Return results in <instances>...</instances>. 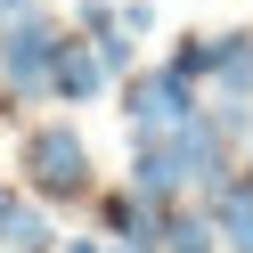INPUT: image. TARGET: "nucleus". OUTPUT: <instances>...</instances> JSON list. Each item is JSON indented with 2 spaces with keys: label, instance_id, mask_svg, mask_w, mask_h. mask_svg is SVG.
Segmentation results:
<instances>
[{
  "label": "nucleus",
  "instance_id": "f257e3e1",
  "mask_svg": "<svg viewBox=\"0 0 253 253\" xmlns=\"http://www.w3.org/2000/svg\"><path fill=\"white\" fill-rule=\"evenodd\" d=\"M17 171L33 188V204H82L90 196V147L74 123H33L17 139Z\"/></svg>",
  "mask_w": 253,
  "mask_h": 253
},
{
  "label": "nucleus",
  "instance_id": "f03ea898",
  "mask_svg": "<svg viewBox=\"0 0 253 253\" xmlns=\"http://www.w3.org/2000/svg\"><path fill=\"white\" fill-rule=\"evenodd\" d=\"M196 115H204V90L188 82V74H171V66H139L131 82H123V123H131V139H171Z\"/></svg>",
  "mask_w": 253,
  "mask_h": 253
},
{
  "label": "nucleus",
  "instance_id": "7ed1b4c3",
  "mask_svg": "<svg viewBox=\"0 0 253 253\" xmlns=\"http://www.w3.org/2000/svg\"><path fill=\"white\" fill-rule=\"evenodd\" d=\"M66 41L74 33L57 17H41V8H33V17H8V25H0V90H17V98H25V90H49Z\"/></svg>",
  "mask_w": 253,
  "mask_h": 253
},
{
  "label": "nucleus",
  "instance_id": "20e7f679",
  "mask_svg": "<svg viewBox=\"0 0 253 253\" xmlns=\"http://www.w3.org/2000/svg\"><path fill=\"white\" fill-rule=\"evenodd\" d=\"M98 220H106V237H115V245H131V253H164L171 204L139 196V188H106V196H98Z\"/></svg>",
  "mask_w": 253,
  "mask_h": 253
},
{
  "label": "nucleus",
  "instance_id": "39448f33",
  "mask_svg": "<svg viewBox=\"0 0 253 253\" xmlns=\"http://www.w3.org/2000/svg\"><path fill=\"white\" fill-rule=\"evenodd\" d=\"M123 188H139V196H155V204L196 196V188H188V164H180V147H171V139H131V180H123Z\"/></svg>",
  "mask_w": 253,
  "mask_h": 253
},
{
  "label": "nucleus",
  "instance_id": "423d86ee",
  "mask_svg": "<svg viewBox=\"0 0 253 253\" xmlns=\"http://www.w3.org/2000/svg\"><path fill=\"white\" fill-rule=\"evenodd\" d=\"M106 82H115V74H106V57H98V41H82V33H74L66 49H57V74H49V98H66V106H82V98H98Z\"/></svg>",
  "mask_w": 253,
  "mask_h": 253
},
{
  "label": "nucleus",
  "instance_id": "0eeeda50",
  "mask_svg": "<svg viewBox=\"0 0 253 253\" xmlns=\"http://www.w3.org/2000/svg\"><path fill=\"white\" fill-rule=\"evenodd\" d=\"M204 212H212V229H220V253H253V180L237 171L220 196H204Z\"/></svg>",
  "mask_w": 253,
  "mask_h": 253
},
{
  "label": "nucleus",
  "instance_id": "6e6552de",
  "mask_svg": "<svg viewBox=\"0 0 253 253\" xmlns=\"http://www.w3.org/2000/svg\"><path fill=\"white\" fill-rule=\"evenodd\" d=\"M164 253H220V229H212V212H204V204H171Z\"/></svg>",
  "mask_w": 253,
  "mask_h": 253
},
{
  "label": "nucleus",
  "instance_id": "1a4fd4ad",
  "mask_svg": "<svg viewBox=\"0 0 253 253\" xmlns=\"http://www.w3.org/2000/svg\"><path fill=\"white\" fill-rule=\"evenodd\" d=\"M0 245H25V253H49V245H57V229H49V212H41V204H17V212L0 220Z\"/></svg>",
  "mask_w": 253,
  "mask_h": 253
},
{
  "label": "nucleus",
  "instance_id": "9d476101",
  "mask_svg": "<svg viewBox=\"0 0 253 253\" xmlns=\"http://www.w3.org/2000/svg\"><path fill=\"white\" fill-rule=\"evenodd\" d=\"M123 33H155V0H123Z\"/></svg>",
  "mask_w": 253,
  "mask_h": 253
},
{
  "label": "nucleus",
  "instance_id": "9b49d317",
  "mask_svg": "<svg viewBox=\"0 0 253 253\" xmlns=\"http://www.w3.org/2000/svg\"><path fill=\"white\" fill-rule=\"evenodd\" d=\"M8 17H33V0H0V25H8Z\"/></svg>",
  "mask_w": 253,
  "mask_h": 253
},
{
  "label": "nucleus",
  "instance_id": "f8f14e48",
  "mask_svg": "<svg viewBox=\"0 0 253 253\" xmlns=\"http://www.w3.org/2000/svg\"><path fill=\"white\" fill-rule=\"evenodd\" d=\"M17 204H25V196H17V188H8V180H0V220H8V212H17Z\"/></svg>",
  "mask_w": 253,
  "mask_h": 253
},
{
  "label": "nucleus",
  "instance_id": "ddd939ff",
  "mask_svg": "<svg viewBox=\"0 0 253 253\" xmlns=\"http://www.w3.org/2000/svg\"><path fill=\"white\" fill-rule=\"evenodd\" d=\"M66 253H98V245H90V237H66Z\"/></svg>",
  "mask_w": 253,
  "mask_h": 253
},
{
  "label": "nucleus",
  "instance_id": "4468645a",
  "mask_svg": "<svg viewBox=\"0 0 253 253\" xmlns=\"http://www.w3.org/2000/svg\"><path fill=\"white\" fill-rule=\"evenodd\" d=\"M0 253H25V245H0Z\"/></svg>",
  "mask_w": 253,
  "mask_h": 253
},
{
  "label": "nucleus",
  "instance_id": "2eb2a0df",
  "mask_svg": "<svg viewBox=\"0 0 253 253\" xmlns=\"http://www.w3.org/2000/svg\"><path fill=\"white\" fill-rule=\"evenodd\" d=\"M115 253H131V245H115Z\"/></svg>",
  "mask_w": 253,
  "mask_h": 253
}]
</instances>
